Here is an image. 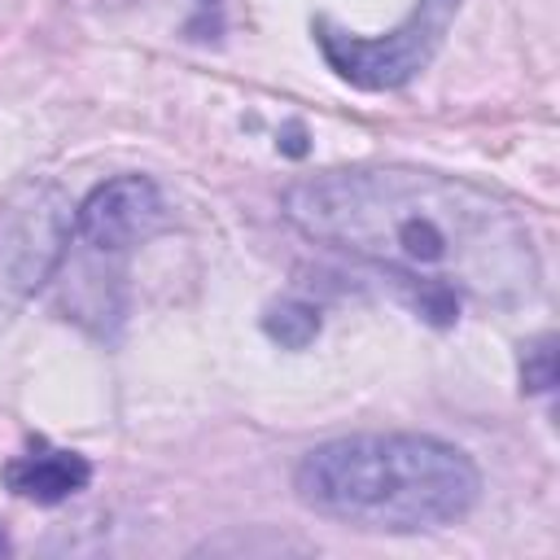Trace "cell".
Wrapping results in <instances>:
<instances>
[{
    "instance_id": "6da1fadb",
    "label": "cell",
    "mask_w": 560,
    "mask_h": 560,
    "mask_svg": "<svg viewBox=\"0 0 560 560\" xmlns=\"http://www.w3.org/2000/svg\"><path fill=\"white\" fill-rule=\"evenodd\" d=\"M284 219L306 241L381 267L438 328L455 324L459 298L516 306L542 280L534 232L508 197L420 166H337L293 179Z\"/></svg>"
},
{
    "instance_id": "7a4b0ae2",
    "label": "cell",
    "mask_w": 560,
    "mask_h": 560,
    "mask_svg": "<svg viewBox=\"0 0 560 560\" xmlns=\"http://www.w3.org/2000/svg\"><path fill=\"white\" fill-rule=\"evenodd\" d=\"M293 494L315 516L368 534H420L468 516L481 472L468 451L429 433H354L302 455Z\"/></svg>"
},
{
    "instance_id": "3957f363",
    "label": "cell",
    "mask_w": 560,
    "mask_h": 560,
    "mask_svg": "<svg viewBox=\"0 0 560 560\" xmlns=\"http://www.w3.org/2000/svg\"><path fill=\"white\" fill-rule=\"evenodd\" d=\"M166 228V201L149 175H118L105 179L83 197L74 210L70 241L79 245V258L70 262L66 280V306L74 319L96 315V332H109L105 319H122V280L105 271V262H122L136 245H144L153 232Z\"/></svg>"
},
{
    "instance_id": "277c9868",
    "label": "cell",
    "mask_w": 560,
    "mask_h": 560,
    "mask_svg": "<svg viewBox=\"0 0 560 560\" xmlns=\"http://www.w3.org/2000/svg\"><path fill=\"white\" fill-rule=\"evenodd\" d=\"M459 9L464 0H416V9L385 35L337 31L328 18H319L311 31L337 79H346L359 92H394L407 88L433 61Z\"/></svg>"
},
{
    "instance_id": "5b68a950",
    "label": "cell",
    "mask_w": 560,
    "mask_h": 560,
    "mask_svg": "<svg viewBox=\"0 0 560 560\" xmlns=\"http://www.w3.org/2000/svg\"><path fill=\"white\" fill-rule=\"evenodd\" d=\"M74 206L52 179H26L0 201V324H9L61 267Z\"/></svg>"
},
{
    "instance_id": "8992f818",
    "label": "cell",
    "mask_w": 560,
    "mask_h": 560,
    "mask_svg": "<svg viewBox=\"0 0 560 560\" xmlns=\"http://www.w3.org/2000/svg\"><path fill=\"white\" fill-rule=\"evenodd\" d=\"M0 481L18 499H31V503L52 508V503H66L70 494L88 490L92 464L79 451H61V446H48L44 438H35L26 455H18V459H9L0 468Z\"/></svg>"
},
{
    "instance_id": "52a82bcc",
    "label": "cell",
    "mask_w": 560,
    "mask_h": 560,
    "mask_svg": "<svg viewBox=\"0 0 560 560\" xmlns=\"http://www.w3.org/2000/svg\"><path fill=\"white\" fill-rule=\"evenodd\" d=\"M262 332L284 350H306L319 337V311L302 298H280L262 311Z\"/></svg>"
},
{
    "instance_id": "ba28073f",
    "label": "cell",
    "mask_w": 560,
    "mask_h": 560,
    "mask_svg": "<svg viewBox=\"0 0 560 560\" xmlns=\"http://www.w3.org/2000/svg\"><path fill=\"white\" fill-rule=\"evenodd\" d=\"M521 389L525 394H551L556 389V337L551 332L521 346Z\"/></svg>"
},
{
    "instance_id": "9c48e42d",
    "label": "cell",
    "mask_w": 560,
    "mask_h": 560,
    "mask_svg": "<svg viewBox=\"0 0 560 560\" xmlns=\"http://www.w3.org/2000/svg\"><path fill=\"white\" fill-rule=\"evenodd\" d=\"M280 149H284V153H293V158H302V153H306V144H302V127H298V122H289V127H284Z\"/></svg>"
},
{
    "instance_id": "30bf717a",
    "label": "cell",
    "mask_w": 560,
    "mask_h": 560,
    "mask_svg": "<svg viewBox=\"0 0 560 560\" xmlns=\"http://www.w3.org/2000/svg\"><path fill=\"white\" fill-rule=\"evenodd\" d=\"M4 551H9V538H4V529H0V556H4Z\"/></svg>"
}]
</instances>
